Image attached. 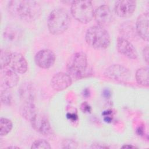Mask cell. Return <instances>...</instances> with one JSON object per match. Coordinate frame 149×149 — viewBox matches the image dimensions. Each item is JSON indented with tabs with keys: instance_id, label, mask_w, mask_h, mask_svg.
<instances>
[{
	"instance_id": "8",
	"label": "cell",
	"mask_w": 149,
	"mask_h": 149,
	"mask_svg": "<svg viewBox=\"0 0 149 149\" xmlns=\"http://www.w3.org/2000/svg\"><path fill=\"white\" fill-rule=\"evenodd\" d=\"M55 54L48 49L39 51L34 57L36 65L42 69H49L52 67L55 62Z\"/></svg>"
},
{
	"instance_id": "7",
	"label": "cell",
	"mask_w": 149,
	"mask_h": 149,
	"mask_svg": "<svg viewBox=\"0 0 149 149\" xmlns=\"http://www.w3.org/2000/svg\"><path fill=\"white\" fill-rule=\"evenodd\" d=\"M136 8V2L130 0H120L115 2V13L120 17L126 18L131 16Z\"/></svg>"
},
{
	"instance_id": "28",
	"label": "cell",
	"mask_w": 149,
	"mask_h": 149,
	"mask_svg": "<svg viewBox=\"0 0 149 149\" xmlns=\"http://www.w3.org/2000/svg\"><path fill=\"white\" fill-rule=\"evenodd\" d=\"M100 144H93L91 148H109L107 146H100Z\"/></svg>"
},
{
	"instance_id": "10",
	"label": "cell",
	"mask_w": 149,
	"mask_h": 149,
	"mask_svg": "<svg viewBox=\"0 0 149 149\" xmlns=\"http://www.w3.org/2000/svg\"><path fill=\"white\" fill-rule=\"evenodd\" d=\"M30 122L33 127L43 136H48L52 133L50 123L45 116L36 113Z\"/></svg>"
},
{
	"instance_id": "21",
	"label": "cell",
	"mask_w": 149,
	"mask_h": 149,
	"mask_svg": "<svg viewBox=\"0 0 149 149\" xmlns=\"http://www.w3.org/2000/svg\"><path fill=\"white\" fill-rule=\"evenodd\" d=\"M12 52L6 49H1L0 54V65L1 69L3 70L9 65L11 59Z\"/></svg>"
},
{
	"instance_id": "16",
	"label": "cell",
	"mask_w": 149,
	"mask_h": 149,
	"mask_svg": "<svg viewBox=\"0 0 149 149\" xmlns=\"http://www.w3.org/2000/svg\"><path fill=\"white\" fill-rule=\"evenodd\" d=\"M2 80L3 83L8 88L16 86L19 80V77L17 73L12 69H5L2 72Z\"/></svg>"
},
{
	"instance_id": "13",
	"label": "cell",
	"mask_w": 149,
	"mask_h": 149,
	"mask_svg": "<svg viewBox=\"0 0 149 149\" xmlns=\"http://www.w3.org/2000/svg\"><path fill=\"white\" fill-rule=\"evenodd\" d=\"M10 67L17 73H25L28 69V64L24 56L18 52L12 53Z\"/></svg>"
},
{
	"instance_id": "11",
	"label": "cell",
	"mask_w": 149,
	"mask_h": 149,
	"mask_svg": "<svg viewBox=\"0 0 149 149\" xmlns=\"http://www.w3.org/2000/svg\"><path fill=\"white\" fill-rule=\"evenodd\" d=\"M116 48L119 53L129 59H136L138 57L135 47L130 41L123 37L118 38Z\"/></svg>"
},
{
	"instance_id": "15",
	"label": "cell",
	"mask_w": 149,
	"mask_h": 149,
	"mask_svg": "<svg viewBox=\"0 0 149 149\" xmlns=\"http://www.w3.org/2000/svg\"><path fill=\"white\" fill-rule=\"evenodd\" d=\"M22 27L15 24H9L4 30L3 36L5 40L10 42H16L21 38L23 35Z\"/></svg>"
},
{
	"instance_id": "29",
	"label": "cell",
	"mask_w": 149,
	"mask_h": 149,
	"mask_svg": "<svg viewBox=\"0 0 149 149\" xmlns=\"http://www.w3.org/2000/svg\"><path fill=\"white\" fill-rule=\"evenodd\" d=\"M122 148H136L135 146H132V145H129V144H125V145H123L122 147Z\"/></svg>"
},
{
	"instance_id": "22",
	"label": "cell",
	"mask_w": 149,
	"mask_h": 149,
	"mask_svg": "<svg viewBox=\"0 0 149 149\" xmlns=\"http://www.w3.org/2000/svg\"><path fill=\"white\" fill-rule=\"evenodd\" d=\"M1 101L2 104L6 105H10L12 102V95L9 90L5 89L1 91Z\"/></svg>"
},
{
	"instance_id": "17",
	"label": "cell",
	"mask_w": 149,
	"mask_h": 149,
	"mask_svg": "<svg viewBox=\"0 0 149 149\" xmlns=\"http://www.w3.org/2000/svg\"><path fill=\"white\" fill-rule=\"evenodd\" d=\"M136 80L137 83L144 87H148V68L144 66L138 69L136 72Z\"/></svg>"
},
{
	"instance_id": "20",
	"label": "cell",
	"mask_w": 149,
	"mask_h": 149,
	"mask_svg": "<svg viewBox=\"0 0 149 149\" xmlns=\"http://www.w3.org/2000/svg\"><path fill=\"white\" fill-rule=\"evenodd\" d=\"M13 127L12 121L6 118H1L0 119V134L5 136L10 132Z\"/></svg>"
},
{
	"instance_id": "3",
	"label": "cell",
	"mask_w": 149,
	"mask_h": 149,
	"mask_svg": "<svg viewBox=\"0 0 149 149\" xmlns=\"http://www.w3.org/2000/svg\"><path fill=\"white\" fill-rule=\"evenodd\" d=\"M85 40L89 46L96 49H106L111 44L109 34L104 27L99 25L93 26L87 30Z\"/></svg>"
},
{
	"instance_id": "27",
	"label": "cell",
	"mask_w": 149,
	"mask_h": 149,
	"mask_svg": "<svg viewBox=\"0 0 149 149\" xmlns=\"http://www.w3.org/2000/svg\"><path fill=\"white\" fill-rule=\"evenodd\" d=\"M67 117L69 119H71L72 120H76L77 118V115L74 114V113H68L67 115Z\"/></svg>"
},
{
	"instance_id": "26",
	"label": "cell",
	"mask_w": 149,
	"mask_h": 149,
	"mask_svg": "<svg viewBox=\"0 0 149 149\" xmlns=\"http://www.w3.org/2000/svg\"><path fill=\"white\" fill-rule=\"evenodd\" d=\"M81 109L84 112H90L91 111V107L86 102H84L81 104Z\"/></svg>"
},
{
	"instance_id": "24",
	"label": "cell",
	"mask_w": 149,
	"mask_h": 149,
	"mask_svg": "<svg viewBox=\"0 0 149 149\" xmlns=\"http://www.w3.org/2000/svg\"><path fill=\"white\" fill-rule=\"evenodd\" d=\"M77 147V143L72 139H66L62 143L63 148H76Z\"/></svg>"
},
{
	"instance_id": "19",
	"label": "cell",
	"mask_w": 149,
	"mask_h": 149,
	"mask_svg": "<svg viewBox=\"0 0 149 149\" xmlns=\"http://www.w3.org/2000/svg\"><path fill=\"white\" fill-rule=\"evenodd\" d=\"M20 112L23 117L30 121L37 113L34 102L31 101L24 102L21 108Z\"/></svg>"
},
{
	"instance_id": "2",
	"label": "cell",
	"mask_w": 149,
	"mask_h": 149,
	"mask_svg": "<svg viewBox=\"0 0 149 149\" xmlns=\"http://www.w3.org/2000/svg\"><path fill=\"white\" fill-rule=\"evenodd\" d=\"M70 22V16L66 9L62 8L55 9L48 18V30L52 34L59 35L66 31Z\"/></svg>"
},
{
	"instance_id": "25",
	"label": "cell",
	"mask_w": 149,
	"mask_h": 149,
	"mask_svg": "<svg viewBox=\"0 0 149 149\" xmlns=\"http://www.w3.org/2000/svg\"><path fill=\"white\" fill-rule=\"evenodd\" d=\"M148 47L146 46V47L144 48L143 51V55L144 57V59L145 60V61L148 63V57H149V54H148Z\"/></svg>"
},
{
	"instance_id": "30",
	"label": "cell",
	"mask_w": 149,
	"mask_h": 149,
	"mask_svg": "<svg viewBox=\"0 0 149 149\" xmlns=\"http://www.w3.org/2000/svg\"><path fill=\"white\" fill-rule=\"evenodd\" d=\"M8 148H19V147H15V146H9V147H7Z\"/></svg>"
},
{
	"instance_id": "6",
	"label": "cell",
	"mask_w": 149,
	"mask_h": 149,
	"mask_svg": "<svg viewBox=\"0 0 149 149\" xmlns=\"http://www.w3.org/2000/svg\"><path fill=\"white\" fill-rule=\"evenodd\" d=\"M104 76L112 80L126 82L129 80L131 73L126 67L119 64H114L105 69Z\"/></svg>"
},
{
	"instance_id": "9",
	"label": "cell",
	"mask_w": 149,
	"mask_h": 149,
	"mask_svg": "<svg viewBox=\"0 0 149 149\" xmlns=\"http://www.w3.org/2000/svg\"><path fill=\"white\" fill-rule=\"evenodd\" d=\"M94 18L99 26L104 27L112 22L113 17L109 7L102 5L94 10Z\"/></svg>"
},
{
	"instance_id": "1",
	"label": "cell",
	"mask_w": 149,
	"mask_h": 149,
	"mask_svg": "<svg viewBox=\"0 0 149 149\" xmlns=\"http://www.w3.org/2000/svg\"><path fill=\"white\" fill-rule=\"evenodd\" d=\"M9 12L19 19L31 22L39 17L41 13L40 3L34 1L15 0L8 3Z\"/></svg>"
},
{
	"instance_id": "14",
	"label": "cell",
	"mask_w": 149,
	"mask_h": 149,
	"mask_svg": "<svg viewBox=\"0 0 149 149\" xmlns=\"http://www.w3.org/2000/svg\"><path fill=\"white\" fill-rule=\"evenodd\" d=\"M148 23H149V15L148 12H144L137 19L136 21V31L140 37L144 41L148 40Z\"/></svg>"
},
{
	"instance_id": "4",
	"label": "cell",
	"mask_w": 149,
	"mask_h": 149,
	"mask_svg": "<svg viewBox=\"0 0 149 149\" xmlns=\"http://www.w3.org/2000/svg\"><path fill=\"white\" fill-rule=\"evenodd\" d=\"M70 10L72 16L81 23L86 24L94 18V9L90 1H74Z\"/></svg>"
},
{
	"instance_id": "18",
	"label": "cell",
	"mask_w": 149,
	"mask_h": 149,
	"mask_svg": "<svg viewBox=\"0 0 149 149\" xmlns=\"http://www.w3.org/2000/svg\"><path fill=\"white\" fill-rule=\"evenodd\" d=\"M20 95L24 102H33L34 93L33 86L29 83H24L20 89Z\"/></svg>"
},
{
	"instance_id": "5",
	"label": "cell",
	"mask_w": 149,
	"mask_h": 149,
	"mask_svg": "<svg viewBox=\"0 0 149 149\" xmlns=\"http://www.w3.org/2000/svg\"><path fill=\"white\" fill-rule=\"evenodd\" d=\"M88 66L87 58L85 53L78 52L71 56L67 63L68 74L75 79L82 78Z\"/></svg>"
},
{
	"instance_id": "12",
	"label": "cell",
	"mask_w": 149,
	"mask_h": 149,
	"mask_svg": "<svg viewBox=\"0 0 149 149\" xmlns=\"http://www.w3.org/2000/svg\"><path fill=\"white\" fill-rule=\"evenodd\" d=\"M72 83L71 76L64 72H58L55 74L51 80V85L52 88L57 91L66 89L71 85Z\"/></svg>"
},
{
	"instance_id": "23",
	"label": "cell",
	"mask_w": 149,
	"mask_h": 149,
	"mask_svg": "<svg viewBox=\"0 0 149 149\" xmlns=\"http://www.w3.org/2000/svg\"><path fill=\"white\" fill-rule=\"evenodd\" d=\"M51 148L49 143L44 139H37L32 144L31 148L37 149V148H45L50 149Z\"/></svg>"
}]
</instances>
